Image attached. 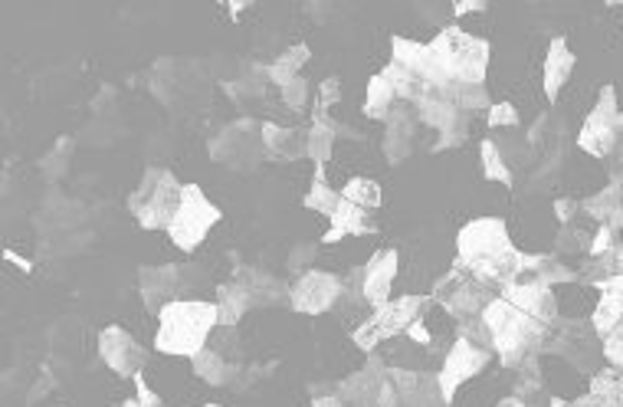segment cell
Segmentation results:
<instances>
[{"label":"cell","instance_id":"1","mask_svg":"<svg viewBox=\"0 0 623 407\" xmlns=\"http://www.w3.org/2000/svg\"><path fill=\"white\" fill-rule=\"evenodd\" d=\"M526 253L512 243L503 217H476L457 233V263L489 286H509L522 279Z\"/></svg>","mask_w":623,"mask_h":407},{"label":"cell","instance_id":"2","mask_svg":"<svg viewBox=\"0 0 623 407\" xmlns=\"http://www.w3.org/2000/svg\"><path fill=\"white\" fill-rule=\"evenodd\" d=\"M220 328V312L214 299H174L158 312V328L151 348L171 358H194L204 351Z\"/></svg>","mask_w":623,"mask_h":407},{"label":"cell","instance_id":"3","mask_svg":"<svg viewBox=\"0 0 623 407\" xmlns=\"http://www.w3.org/2000/svg\"><path fill=\"white\" fill-rule=\"evenodd\" d=\"M483 325L489 332L496 361L509 371H516L519 364H526L529 358H539L545 348V335L549 328L542 322H535L532 315L519 312L512 302H506L503 295H493V302L483 309Z\"/></svg>","mask_w":623,"mask_h":407},{"label":"cell","instance_id":"4","mask_svg":"<svg viewBox=\"0 0 623 407\" xmlns=\"http://www.w3.org/2000/svg\"><path fill=\"white\" fill-rule=\"evenodd\" d=\"M427 46H430L440 72L453 85H486L489 59H493L489 39L466 33L460 23H447V26H440V33Z\"/></svg>","mask_w":623,"mask_h":407},{"label":"cell","instance_id":"5","mask_svg":"<svg viewBox=\"0 0 623 407\" xmlns=\"http://www.w3.org/2000/svg\"><path fill=\"white\" fill-rule=\"evenodd\" d=\"M207 62L194 56H161L151 66L148 92L168 108V112H191L194 102H207Z\"/></svg>","mask_w":623,"mask_h":407},{"label":"cell","instance_id":"6","mask_svg":"<svg viewBox=\"0 0 623 407\" xmlns=\"http://www.w3.org/2000/svg\"><path fill=\"white\" fill-rule=\"evenodd\" d=\"M181 190H184V184L177 181L174 171H168L161 164H148L141 171V181L128 194V213L138 220L141 230L168 233V226L177 213V203H181Z\"/></svg>","mask_w":623,"mask_h":407},{"label":"cell","instance_id":"7","mask_svg":"<svg viewBox=\"0 0 623 407\" xmlns=\"http://www.w3.org/2000/svg\"><path fill=\"white\" fill-rule=\"evenodd\" d=\"M207 154H210L214 164L230 167L236 174L256 171L259 161L266 158V151H263V121H256L250 115H236L233 121L220 125L207 138Z\"/></svg>","mask_w":623,"mask_h":407},{"label":"cell","instance_id":"8","mask_svg":"<svg viewBox=\"0 0 623 407\" xmlns=\"http://www.w3.org/2000/svg\"><path fill=\"white\" fill-rule=\"evenodd\" d=\"M430 302H434V299L424 295V292H407V295H397V299L384 302L381 309H371V315L351 332L355 348L365 351V354H371V351H378L381 341H391V338H397V335H407V328H411L417 318H424V312H427Z\"/></svg>","mask_w":623,"mask_h":407},{"label":"cell","instance_id":"9","mask_svg":"<svg viewBox=\"0 0 623 407\" xmlns=\"http://www.w3.org/2000/svg\"><path fill=\"white\" fill-rule=\"evenodd\" d=\"M220 220H223V210L204 194V187L200 184H184L177 213H174V220L168 226V236L181 253H197V246H204V240L210 236V230Z\"/></svg>","mask_w":623,"mask_h":407},{"label":"cell","instance_id":"10","mask_svg":"<svg viewBox=\"0 0 623 407\" xmlns=\"http://www.w3.org/2000/svg\"><path fill=\"white\" fill-rule=\"evenodd\" d=\"M430 299H434L447 315H453L457 322H463V318H480L483 309L493 302V286L483 282V279H476L466 266L453 263V266L434 282Z\"/></svg>","mask_w":623,"mask_h":407},{"label":"cell","instance_id":"11","mask_svg":"<svg viewBox=\"0 0 623 407\" xmlns=\"http://www.w3.org/2000/svg\"><path fill=\"white\" fill-rule=\"evenodd\" d=\"M623 131V108L618 102V89L604 85L598 92L595 108L588 112L581 131H578V148L588 151L591 158H608L618 148V138Z\"/></svg>","mask_w":623,"mask_h":407},{"label":"cell","instance_id":"12","mask_svg":"<svg viewBox=\"0 0 623 407\" xmlns=\"http://www.w3.org/2000/svg\"><path fill=\"white\" fill-rule=\"evenodd\" d=\"M493 358H496L493 348L476 345V341L457 335V341L450 345V351L443 354V364H440V371H437V381H440V394H443V400L453 404L457 391H460L466 381H473L476 374H483V371L493 364Z\"/></svg>","mask_w":623,"mask_h":407},{"label":"cell","instance_id":"13","mask_svg":"<svg viewBox=\"0 0 623 407\" xmlns=\"http://www.w3.org/2000/svg\"><path fill=\"white\" fill-rule=\"evenodd\" d=\"M345 299V276L328 269H309L289 286V309L299 315H325Z\"/></svg>","mask_w":623,"mask_h":407},{"label":"cell","instance_id":"14","mask_svg":"<svg viewBox=\"0 0 623 407\" xmlns=\"http://www.w3.org/2000/svg\"><path fill=\"white\" fill-rule=\"evenodd\" d=\"M99 358L102 364L118 374V377H135L145 371L148 364V348L131 335L125 332L122 325H105L99 332Z\"/></svg>","mask_w":623,"mask_h":407},{"label":"cell","instance_id":"15","mask_svg":"<svg viewBox=\"0 0 623 407\" xmlns=\"http://www.w3.org/2000/svg\"><path fill=\"white\" fill-rule=\"evenodd\" d=\"M388 374H391V364L378 351H371L368 361L358 371H351L348 377H342L335 384V394L348 407H378V397H381V387H384Z\"/></svg>","mask_w":623,"mask_h":407},{"label":"cell","instance_id":"16","mask_svg":"<svg viewBox=\"0 0 623 407\" xmlns=\"http://www.w3.org/2000/svg\"><path fill=\"white\" fill-rule=\"evenodd\" d=\"M181 289H184V269L177 263L138 266V295L151 315H158L168 302L181 299Z\"/></svg>","mask_w":623,"mask_h":407},{"label":"cell","instance_id":"17","mask_svg":"<svg viewBox=\"0 0 623 407\" xmlns=\"http://www.w3.org/2000/svg\"><path fill=\"white\" fill-rule=\"evenodd\" d=\"M417 128H420V118H417L414 105L397 102L394 112L388 115V121H384V135H381V151H384V158H388L391 167H401V164L414 154Z\"/></svg>","mask_w":623,"mask_h":407},{"label":"cell","instance_id":"18","mask_svg":"<svg viewBox=\"0 0 623 407\" xmlns=\"http://www.w3.org/2000/svg\"><path fill=\"white\" fill-rule=\"evenodd\" d=\"M499 295L506 302H512L519 312L532 315L535 322H542L545 328H552L562 315H558V299H555V289L545 286V282H535V279H519V282H509L499 289Z\"/></svg>","mask_w":623,"mask_h":407},{"label":"cell","instance_id":"19","mask_svg":"<svg viewBox=\"0 0 623 407\" xmlns=\"http://www.w3.org/2000/svg\"><path fill=\"white\" fill-rule=\"evenodd\" d=\"M391 59L401 62L404 69H411L427 89H450V92H457V85L440 72V66H437V59H434V53H430L427 43L411 39V36H394L391 39Z\"/></svg>","mask_w":623,"mask_h":407},{"label":"cell","instance_id":"20","mask_svg":"<svg viewBox=\"0 0 623 407\" xmlns=\"http://www.w3.org/2000/svg\"><path fill=\"white\" fill-rule=\"evenodd\" d=\"M401 272V253L394 246H381L368 256L365 263V279H361V299L371 309H381L384 302H391V289L394 279Z\"/></svg>","mask_w":623,"mask_h":407},{"label":"cell","instance_id":"21","mask_svg":"<svg viewBox=\"0 0 623 407\" xmlns=\"http://www.w3.org/2000/svg\"><path fill=\"white\" fill-rule=\"evenodd\" d=\"M391 381L397 387V407H453L440 394L437 371H411L391 364Z\"/></svg>","mask_w":623,"mask_h":407},{"label":"cell","instance_id":"22","mask_svg":"<svg viewBox=\"0 0 623 407\" xmlns=\"http://www.w3.org/2000/svg\"><path fill=\"white\" fill-rule=\"evenodd\" d=\"M220 92L236 102V105H246L253 98H263L266 85H269V62H259V59H243L236 62V69L230 75H220Z\"/></svg>","mask_w":623,"mask_h":407},{"label":"cell","instance_id":"23","mask_svg":"<svg viewBox=\"0 0 623 407\" xmlns=\"http://www.w3.org/2000/svg\"><path fill=\"white\" fill-rule=\"evenodd\" d=\"M233 279H240L250 295H253V305L259 309H273V305H289V286L273 276L269 269L263 266H246V263H236L233 266Z\"/></svg>","mask_w":623,"mask_h":407},{"label":"cell","instance_id":"24","mask_svg":"<svg viewBox=\"0 0 623 407\" xmlns=\"http://www.w3.org/2000/svg\"><path fill=\"white\" fill-rule=\"evenodd\" d=\"M578 66V56L565 36H555L545 49V69H542V89L549 102H558L562 89L572 82V72Z\"/></svg>","mask_w":623,"mask_h":407},{"label":"cell","instance_id":"25","mask_svg":"<svg viewBox=\"0 0 623 407\" xmlns=\"http://www.w3.org/2000/svg\"><path fill=\"white\" fill-rule=\"evenodd\" d=\"M371 233H378V226L371 220V210H365V207H358V203L342 197V203L328 217V230L322 233V243H342L348 236H371Z\"/></svg>","mask_w":623,"mask_h":407},{"label":"cell","instance_id":"26","mask_svg":"<svg viewBox=\"0 0 623 407\" xmlns=\"http://www.w3.org/2000/svg\"><path fill=\"white\" fill-rule=\"evenodd\" d=\"M263 151L273 161H302L305 158V128L263 121Z\"/></svg>","mask_w":623,"mask_h":407},{"label":"cell","instance_id":"27","mask_svg":"<svg viewBox=\"0 0 623 407\" xmlns=\"http://www.w3.org/2000/svg\"><path fill=\"white\" fill-rule=\"evenodd\" d=\"M191 371H194L204 384H210V387H233L236 371H240V361H227L214 345H207L204 351H197V354L191 358Z\"/></svg>","mask_w":623,"mask_h":407},{"label":"cell","instance_id":"28","mask_svg":"<svg viewBox=\"0 0 623 407\" xmlns=\"http://www.w3.org/2000/svg\"><path fill=\"white\" fill-rule=\"evenodd\" d=\"M214 302H217V312H220V325H223V328H236V325L243 322V315L253 309V295H250V289H246L240 279L220 282Z\"/></svg>","mask_w":623,"mask_h":407},{"label":"cell","instance_id":"29","mask_svg":"<svg viewBox=\"0 0 623 407\" xmlns=\"http://www.w3.org/2000/svg\"><path fill=\"white\" fill-rule=\"evenodd\" d=\"M581 207H585V213H591L595 220H601V223H608V226H614V230H623V181L621 177H614V181H611V187H604L601 194L588 197Z\"/></svg>","mask_w":623,"mask_h":407},{"label":"cell","instance_id":"30","mask_svg":"<svg viewBox=\"0 0 623 407\" xmlns=\"http://www.w3.org/2000/svg\"><path fill=\"white\" fill-rule=\"evenodd\" d=\"M397 102H401V98H397L394 85L388 82V75H384V72H374V75L368 79V89H365V105H361L365 118H371V121H388V115L394 112Z\"/></svg>","mask_w":623,"mask_h":407},{"label":"cell","instance_id":"31","mask_svg":"<svg viewBox=\"0 0 623 407\" xmlns=\"http://www.w3.org/2000/svg\"><path fill=\"white\" fill-rule=\"evenodd\" d=\"M312 59V49H309V43H292L289 49H282L276 59H269V82L273 85H289L292 79H299L302 75V69H305V62Z\"/></svg>","mask_w":623,"mask_h":407},{"label":"cell","instance_id":"32","mask_svg":"<svg viewBox=\"0 0 623 407\" xmlns=\"http://www.w3.org/2000/svg\"><path fill=\"white\" fill-rule=\"evenodd\" d=\"M338 203H342V190H335V187L328 184L325 164H315V167H312L309 190H305V197H302V207H305V210H315V213H322V217H332Z\"/></svg>","mask_w":623,"mask_h":407},{"label":"cell","instance_id":"33","mask_svg":"<svg viewBox=\"0 0 623 407\" xmlns=\"http://www.w3.org/2000/svg\"><path fill=\"white\" fill-rule=\"evenodd\" d=\"M72 151H76V138L72 135H59L53 141V148L39 158V174L46 181H53V184L62 181L69 174V167H72Z\"/></svg>","mask_w":623,"mask_h":407},{"label":"cell","instance_id":"34","mask_svg":"<svg viewBox=\"0 0 623 407\" xmlns=\"http://www.w3.org/2000/svg\"><path fill=\"white\" fill-rule=\"evenodd\" d=\"M335 131L328 128V121L322 115H312L309 128H305V158L312 164H328L332 151H335Z\"/></svg>","mask_w":623,"mask_h":407},{"label":"cell","instance_id":"35","mask_svg":"<svg viewBox=\"0 0 623 407\" xmlns=\"http://www.w3.org/2000/svg\"><path fill=\"white\" fill-rule=\"evenodd\" d=\"M480 164H483V177H486V181L503 184V187H512V184H516L512 167H509V161H506L499 141H493V138H483V141H480Z\"/></svg>","mask_w":623,"mask_h":407},{"label":"cell","instance_id":"36","mask_svg":"<svg viewBox=\"0 0 623 407\" xmlns=\"http://www.w3.org/2000/svg\"><path fill=\"white\" fill-rule=\"evenodd\" d=\"M623 322V292H601L591 312V328L604 338L614 325Z\"/></svg>","mask_w":623,"mask_h":407},{"label":"cell","instance_id":"37","mask_svg":"<svg viewBox=\"0 0 623 407\" xmlns=\"http://www.w3.org/2000/svg\"><path fill=\"white\" fill-rule=\"evenodd\" d=\"M342 197L358 203V207H365V210H371V213L384 203V190H381V184L374 177H351L342 187Z\"/></svg>","mask_w":623,"mask_h":407},{"label":"cell","instance_id":"38","mask_svg":"<svg viewBox=\"0 0 623 407\" xmlns=\"http://www.w3.org/2000/svg\"><path fill=\"white\" fill-rule=\"evenodd\" d=\"M466 138H470V115L460 108V112L437 131V141L430 144V151H453V148L466 144Z\"/></svg>","mask_w":623,"mask_h":407},{"label":"cell","instance_id":"39","mask_svg":"<svg viewBox=\"0 0 623 407\" xmlns=\"http://www.w3.org/2000/svg\"><path fill=\"white\" fill-rule=\"evenodd\" d=\"M512 374H516V397L529 400V397H535V394L545 391V374H542V368H539V358H529V361L519 364Z\"/></svg>","mask_w":623,"mask_h":407},{"label":"cell","instance_id":"40","mask_svg":"<svg viewBox=\"0 0 623 407\" xmlns=\"http://www.w3.org/2000/svg\"><path fill=\"white\" fill-rule=\"evenodd\" d=\"M279 95H282V105H286L289 112H309L312 82H309L305 75H299V79H292L289 85H282V89H279Z\"/></svg>","mask_w":623,"mask_h":407},{"label":"cell","instance_id":"41","mask_svg":"<svg viewBox=\"0 0 623 407\" xmlns=\"http://www.w3.org/2000/svg\"><path fill=\"white\" fill-rule=\"evenodd\" d=\"M342 102V79L338 75H325L322 82H319V89H315V105H312V112H319V115H332V108Z\"/></svg>","mask_w":623,"mask_h":407},{"label":"cell","instance_id":"42","mask_svg":"<svg viewBox=\"0 0 623 407\" xmlns=\"http://www.w3.org/2000/svg\"><path fill=\"white\" fill-rule=\"evenodd\" d=\"M457 105L466 115H473V112H489L493 98H489L486 85H457Z\"/></svg>","mask_w":623,"mask_h":407},{"label":"cell","instance_id":"43","mask_svg":"<svg viewBox=\"0 0 623 407\" xmlns=\"http://www.w3.org/2000/svg\"><path fill=\"white\" fill-rule=\"evenodd\" d=\"M131 381H135V394H131L128 400L115 404V407H164L161 394H158V391L145 381V371H141V374H135Z\"/></svg>","mask_w":623,"mask_h":407},{"label":"cell","instance_id":"44","mask_svg":"<svg viewBox=\"0 0 623 407\" xmlns=\"http://www.w3.org/2000/svg\"><path fill=\"white\" fill-rule=\"evenodd\" d=\"M486 125L496 131V128H519L522 125V115L512 102H493V108L486 112Z\"/></svg>","mask_w":623,"mask_h":407},{"label":"cell","instance_id":"45","mask_svg":"<svg viewBox=\"0 0 623 407\" xmlns=\"http://www.w3.org/2000/svg\"><path fill=\"white\" fill-rule=\"evenodd\" d=\"M315 253H319V246L315 243H309V240H299L292 249H289V272H296V276H302V272H309V269H315L312 263H315Z\"/></svg>","mask_w":623,"mask_h":407},{"label":"cell","instance_id":"46","mask_svg":"<svg viewBox=\"0 0 623 407\" xmlns=\"http://www.w3.org/2000/svg\"><path fill=\"white\" fill-rule=\"evenodd\" d=\"M618 246V230L614 226H608V223H601L598 226V233L591 236V243H588V256L591 259H598V256H604V253H611Z\"/></svg>","mask_w":623,"mask_h":407},{"label":"cell","instance_id":"47","mask_svg":"<svg viewBox=\"0 0 623 407\" xmlns=\"http://www.w3.org/2000/svg\"><path fill=\"white\" fill-rule=\"evenodd\" d=\"M601 341H604L601 351H604V358L611 361V368H621L623 371V322L621 325H614Z\"/></svg>","mask_w":623,"mask_h":407},{"label":"cell","instance_id":"48","mask_svg":"<svg viewBox=\"0 0 623 407\" xmlns=\"http://www.w3.org/2000/svg\"><path fill=\"white\" fill-rule=\"evenodd\" d=\"M578 210H581V200H572V197H558L555 200V217L562 220V226H568L578 217Z\"/></svg>","mask_w":623,"mask_h":407},{"label":"cell","instance_id":"49","mask_svg":"<svg viewBox=\"0 0 623 407\" xmlns=\"http://www.w3.org/2000/svg\"><path fill=\"white\" fill-rule=\"evenodd\" d=\"M407 338H411L414 345H420V348H430L434 335H430V328H427V318H417V322L407 328Z\"/></svg>","mask_w":623,"mask_h":407},{"label":"cell","instance_id":"50","mask_svg":"<svg viewBox=\"0 0 623 407\" xmlns=\"http://www.w3.org/2000/svg\"><path fill=\"white\" fill-rule=\"evenodd\" d=\"M486 7H489L486 0H457V3H453V13H457V16H470V13H483Z\"/></svg>","mask_w":623,"mask_h":407},{"label":"cell","instance_id":"51","mask_svg":"<svg viewBox=\"0 0 623 407\" xmlns=\"http://www.w3.org/2000/svg\"><path fill=\"white\" fill-rule=\"evenodd\" d=\"M305 13H309L312 20L325 23V20H328V13H332V3H325V0H309V3H305Z\"/></svg>","mask_w":623,"mask_h":407},{"label":"cell","instance_id":"52","mask_svg":"<svg viewBox=\"0 0 623 407\" xmlns=\"http://www.w3.org/2000/svg\"><path fill=\"white\" fill-rule=\"evenodd\" d=\"M3 259H7V263H10V266H16V269H20V272H23V276H30V272H33V263H30V259H26V256H20V253H16V249H10V246H7V249H3Z\"/></svg>","mask_w":623,"mask_h":407},{"label":"cell","instance_id":"53","mask_svg":"<svg viewBox=\"0 0 623 407\" xmlns=\"http://www.w3.org/2000/svg\"><path fill=\"white\" fill-rule=\"evenodd\" d=\"M312 407H348V404L332 391V394H315V397H312Z\"/></svg>","mask_w":623,"mask_h":407},{"label":"cell","instance_id":"54","mask_svg":"<svg viewBox=\"0 0 623 407\" xmlns=\"http://www.w3.org/2000/svg\"><path fill=\"white\" fill-rule=\"evenodd\" d=\"M598 289H601V292H623V272L621 276H611V279H601Z\"/></svg>","mask_w":623,"mask_h":407},{"label":"cell","instance_id":"55","mask_svg":"<svg viewBox=\"0 0 623 407\" xmlns=\"http://www.w3.org/2000/svg\"><path fill=\"white\" fill-rule=\"evenodd\" d=\"M496 407H529V400H522V397H516V394H509V397H503Z\"/></svg>","mask_w":623,"mask_h":407},{"label":"cell","instance_id":"56","mask_svg":"<svg viewBox=\"0 0 623 407\" xmlns=\"http://www.w3.org/2000/svg\"><path fill=\"white\" fill-rule=\"evenodd\" d=\"M549 407H575V404H572V400H565V397H552V400H549Z\"/></svg>","mask_w":623,"mask_h":407},{"label":"cell","instance_id":"57","mask_svg":"<svg viewBox=\"0 0 623 407\" xmlns=\"http://www.w3.org/2000/svg\"><path fill=\"white\" fill-rule=\"evenodd\" d=\"M200 407H223V404H200Z\"/></svg>","mask_w":623,"mask_h":407}]
</instances>
